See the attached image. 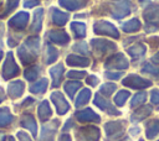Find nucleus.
<instances>
[{
	"label": "nucleus",
	"instance_id": "nucleus-1",
	"mask_svg": "<svg viewBox=\"0 0 159 141\" xmlns=\"http://www.w3.org/2000/svg\"><path fill=\"white\" fill-rule=\"evenodd\" d=\"M39 46H40V38L36 36L30 37L26 40L25 45L19 49V57L21 58L24 64L31 63L35 61L36 54L39 52Z\"/></svg>",
	"mask_w": 159,
	"mask_h": 141
},
{
	"label": "nucleus",
	"instance_id": "nucleus-2",
	"mask_svg": "<svg viewBox=\"0 0 159 141\" xmlns=\"http://www.w3.org/2000/svg\"><path fill=\"white\" fill-rule=\"evenodd\" d=\"M143 17L145 20V31L153 32L159 30V5L150 4L145 7L143 12Z\"/></svg>",
	"mask_w": 159,
	"mask_h": 141
},
{
	"label": "nucleus",
	"instance_id": "nucleus-3",
	"mask_svg": "<svg viewBox=\"0 0 159 141\" xmlns=\"http://www.w3.org/2000/svg\"><path fill=\"white\" fill-rule=\"evenodd\" d=\"M111 15L112 17L119 20L130 14V1L129 0H111Z\"/></svg>",
	"mask_w": 159,
	"mask_h": 141
},
{
	"label": "nucleus",
	"instance_id": "nucleus-4",
	"mask_svg": "<svg viewBox=\"0 0 159 141\" xmlns=\"http://www.w3.org/2000/svg\"><path fill=\"white\" fill-rule=\"evenodd\" d=\"M93 31L97 35H106L113 38H119L118 30L108 21H96L93 25Z\"/></svg>",
	"mask_w": 159,
	"mask_h": 141
},
{
	"label": "nucleus",
	"instance_id": "nucleus-5",
	"mask_svg": "<svg viewBox=\"0 0 159 141\" xmlns=\"http://www.w3.org/2000/svg\"><path fill=\"white\" fill-rule=\"evenodd\" d=\"M91 46H92L93 52L97 56H103L108 52H112L117 47L113 42H109L107 40H102V38H93L91 41Z\"/></svg>",
	"mask_w": 159,
	"mask_h": 141
},
{
	"label": "nucleus",
	"instance_id": "nucleus-6",
	"mask_svg": "<svg viewBox=\"0 0 159 141\" xmlns=\"http://www.w3.org/2000/svg\"><path fill=\"white\" fill-rule=\"evenodd\" d=\"M99 129L96 126H84L81 127L76 132V137L78 141H98L99 140Z\"/></svg>",
	"mask_w": 159,
	"mask_h": 141
},
{
	"label": "nucleus",
	"instance_id": "nucleus-7",
	"mask_svg": "<svg viewBox=\"0 0 159 141\" xmlns=\"http://www.w3.org/2000/svg\"><path fill=\"white\" fill-rule=\"evenodd\" d=\"M104 130L109 141L118 140L124 132V125L120 121H109L104 125Z\"/></svg>",
	"mask_w": 159,
	"mask_h": 141
},
{
	"label": "nucleus",
	"instance_id": "nucleus-8",
	"mask_svg": "<svg viewBox=\"0 0 159 141\" xmlns=\"http://www.w3.org/2000/svg\"><path fill=\"white\" fill-rule=\"evenodd\" d=\"M129 66V62L128 59L125 58V56L123 53H114L112 54L111 57L107 58L106 63H104V67L108 69L111 68H116V69H125L128 68Z\"/></svg>",
	"mask_w": 159,
	"mask_h": 141
},
{
	"label": "nucleus",
	"instance_id": "nucleus-9",
	"mask_svg": "<svg viewBox=\"0 0 159 141\" xmlns=\"http://www.w3.org/2000/svg\"><path fill=\"white\" fill-rule=\"evenodd\" d=\"M123 85L133 88V89H144L152 85V82H149L148 79H144L137 74H129L123 79Z\"/></svg>",
	"mask_w": 159,
	"mask_h": 141
},
{
	"label": "nucleus",
	"instance_id": "nucleus-10",
	"mask_svg": "<svg viewBox=\"0 0 159 141\" xmlns=\"http://www.w3.org/2000/svg\"><path fill=\"white\" fill-rule=\"evenodd\" d=\"M93 103H94L96 106H98L101 110L106 111L107 114H111V115H114V116H117V115L120 114V111H118L107 99H104L101 93H97V94L94 95V101H93Z\"/></svg>",
	"mask_w": 159,
	"mask_h": 141
},
{
	"label": "nucleus",
	"instance_id": "nucleus-11",
	"mask_svg": "<svg viewBox=\"0 0 159 141\" xmlns=\"http://www.w3.org/2000/svg\"><path fill=\"white\" fill-rule=\"evenodd\" d=\"M51 100L53 101V104H55V106H56V109H57V113H58L60 115H63V114H66V113L70 110V104L66 101V99H65V96L62 95V93H60V92H53V93L51 94Z\"/></svg>",
	"mask_w": 159,
	"mask_h": 141
},
{
	"label": "nucleus",
	"instance_id": "nucleus-12",
	"mask_svg": "<svg viewBox=\"0 0 159 141\" xmlns=\"http://www.w3.org/2000/svg\"><path fill=\"white\" fill-rule=\"evenodd\" d=\"M57 127H58V120H53V121L43 125L40 140L41 141H53V137H55Z\"/></svg>",
	"mask_w": 159,
	"mask_h": 141
},
{
	"label": "nucleus",
	"instance_id": "nucleus-13",
	"mask_svg": "<svg viewBox=\"0 0 159 141\" xmlns=\"http://www.w3.org/2000/svg\"><path fill=\"white\" fill-rule=\"evenodd\" d=\"M76 118L82 121V122H98L101 120L99 115H97L92 109L87 108L84 110H81V111H77L76 113Z\"/></svg>",
	"mask_w": 159,
	"mask_h": 141
},
{
	"label": "nucleus",
	"instance_id": "nucleus-14",
	"mask_svg": "<svg viewBox=\"0 0 159 141\" xmlns=\"http://www.w3.org/2000/svg\"><path fill=\"white\" fill-rule=\"evenodd\" d=\"M17 73H19V68H17V66H16L15 62H14L12 54L9 53V54H7V59H6V62H5V66H4V77H5L6 79H9V78L16 75Z\"/></svg>",
	"mask_w": 159,
	"mask_h": 141
},
{
	"label": "nucleus",
	"instance_id": "nucleus-15",
	"mask_svg": "<svg viewBox=\"0 0 159 141\" xmlns=\"http://www.w3.org/2000/svg\"><path fill=\"white\" fill-rule=\"evenodd\" d=\"M48 38L58 45H66L70 42V36L63 31V30H52L48 32Z\"/></svg>",
	"mask_w": 159,
	"mask_h": 141
},
{
	"label": "nucleus",
	"instance_id": "nucleus-16",
	"mask_svg": "<svg viewBox=\"0 0 159 141\" xmlns=\"http://www.w3.org/2000/svg\"><path fill=\"white\" fill-rule=\"evenodd\" d=\"M152 113V106L150 105H144V106H140L130 116V121L132 122H138L145 118H148Z\"/></svg>",
	"mask_w": 159,
	"mask_h": 141
},
{
	"label": "nucleus",
	"instance_id": "nucleus-17",
	"mask_svg": "<svg viewBox=\"0 0 159 141\" xmlns=\"http://www.w3.org/2000/svg\"><path fill=\"white\" fill-rule=\"evenodd\" d=\"M66 62H67L68 66H73V67H87V66H89V59L87 57L76 56V54L67 56Z\"/></svg>",
	"mask_w": 159,
	"mask_h": 141
},
{
	"label": "nucleus",
	"instance_id": "nucleus-18",
	"mask_svg": "<svg viewBox=\"0 0 159 141\" xmlns=\"http://www.w3.org/2000/svg\"><path fill=\"white\" fill-rule=\"evenodd\" d=\"M60 5L70 11H75L78 9H82L86 6L87 0H58Z\"/></svg>",
	"mask_w": 159,
	"mask_h": 141
},
{
	"label": "nucleus",
	"instance_id": "nucleus-19",
	"mask_svg": "<svg viewBox=\"0 0 159 141\" xmlns=\"http://www.w3.org/2000/svg\"><path fill=\"white\" fill-rule=\"evenodd\" d=\"M51 77H52V87H58L61 80H62V74H63V64L58 63L56 66H53L50 69Z\"/></svg>",
	"mask_w": 159,
	"mask_h": 141
},
{
	"label": "nucleus",
	"instance_id": "nucleus-20",
	"mask_svg": "<svg viewBox=\"0 0 159 141\" xmlns=\"http://www.w3.org/2000/svg\"><path fill=\"white\" fill-rule=\"evenodd\" d=\"M52 22L57 26H63L68 20V14L60 11L58 9H52Z\"/></svg>",
	"mask_w": 159,
	"mask_h": 141
},
{
	"label": "nucleus",
	"instance_id": "nucleus-21",
	"mask_svg": "<svg viewBox=\"0 0 159 141\" xmlns=\"http://www.w3.org/2000/svg\"><path fill=\"white\" fill-rule=\"evenodd\" d=\"M27 20H29V14L27 12H20L10 20V25L16 27V28H24L26 26Z\"/></svg>",
	"mask_w": 159,
	"mask_h": 141
},
{
	"label": "nucleus",
	"instance_id": "nucleus-22",
	"mask_svg": "<svg viewBox=\"0 0 159 141\" xmlns=\"http://www.w3.org/2000/svg\"><path fill=\"white\" fill-rule=\"evenodd\" d=\"M21 125H22L25 129L30 130V131L32 132V135H34V136H36L37 126H36V121H35V119L32 118V115H30V114L24 115V116H22V119H21Z\"/></svg>",
	"mask_w": 159,
	"mask_h": 141
},
{
	"label": "nucleus",
	"instance_id": "nucleus-23",
	"mask_svg": "<svg viewBox=\"0 0 159 141\" xmlns=\"http://www.w3.org/2000/svg\"><path fill=\"white\" fill-rule=\"evenodd\" d=\"M145 52H147V47L143 43H137L128 48V53L132 58H140L145 54Z\"/></svg>",
	"mask_w": 159,
	"mask_h": 141
},
{
	"label": "nucleus",
	"instance_id": "nucleus-24",
	"mask_svg": "<svg viewBox=\"0 0 159 141\" xmlns=\"http://www.w3.org/2000/svg\"><path fill=\"white\" fill-rule=\"evenodd\" d=\"M7 90H9V94L11 98H19L24 92V83L20 80L12 82V83H10Z\"/></svg>",
	"mask_w": 159,
	"mask_h": 141
},
{
	"label": "nucleus",
	"instance_id": "nucleus-25",
	"mask_svg": "<svg viewBox=\"0 0 159 141\" xmlns=\"http://www.w3.org/2000/svg\"><path fill=\"white\" fill-rule=\"evenodd\" d=\"M51 114H52V110L50 108L48 101H46V100L42 101L40 104V106H39V118H40V120L41 121H46L51 116Z\"/></svg>",
	"mask_w": 159,
	"mask_h": 141
},
{
	"label": "nucleus",
	"instance_id": "nucleus-26",
	"mask_svg": "<svg viewBox=\"0 0 159 141\" xmlns=\"http://www.w3.org/2000/svg\"><path fill=\"white\" fill-rule=\"evenodd\" d=\"M159 134V120H152L150 122L147 124V131L145 135L149 140L154 139Z\"/></svg>",
	"mask_w": 159,
	"mask_h": 141
},
{
	"label": "nucleus",
	"instance_id": "nucleus-27",
	"mask_svg": "<svg viewBox=\"0 0 159 141\" xmlns=\"http://www.w3.org/2000/svg\"><path fill=\"white\" fill-rule=\"evenodd\" d=\"M140 26L142 25H140V21L138 19H132V20H129L122 25V30L124 32H135L140 28Z\"/></svg>",
	"mask_w": 159,
	"mask_h": 141
},
{
	"label": "nucleus",
	"instance_id": "nucleus-28",
	"mask_svg": "<svg viewBox=\"0 0 159 141\" xmlns=\"http://www.w3.org/2000/svg\"><path fill=\"white\" fill-rule=\"evenodd\" d=\"M71 30L73 31V33L77 38H83L86 36V25L82 22H72Z\"/></svg>",
	"mask_w": 159,
	"mask_h": 141
},
{
	"label": "nucleus",
	"instance_id": "nucleus-29",
	"mask_svg": "<svg viewBox=\"0 0 159 141\" xmlns=\"http://www.w3.org/2000/svg\"><path fill=\"white\" fill-rule=\"evenodd\" d=\"M89 99H91V90L89 89H82L80 92V95L76 99V106L78 108V106L84 105Z\"/></svg>",
	"mask_w": 159,
	"mask_h": 141
},
{
	"label": "nucleus",
	"instance_id": "nucleus-30",
	"mask_svg": "<svg viewBox=\"0 0 159 141\" xmlns=\"http://www.w3.org/2000/svg\"><path fill=\"white\" fill-rule=\"evenodd\" d=\"M81 82H67L66 84H65V92L67 93V95L72 99L73 98V95H75V93L77 92V89H80L81 88Z\"/></svg>",
	"mask_w": 159,
	"mask_h": 141
},
{
	"label": "nucleus",
	"instance_id": "nucleus-31",
	"mask_svg": "<svg viewBox=\"0 0 159 141\" xmlns=\"http://www.w3.org/2000/svg\"><path fill=\"white\" fill-rule=\"evenodd\" d=\"M42 14H43V10L42 9H39L35 11V16H34V24H32V31L37 32L41 30V22H42Z\"/></svg>",
	"mask_w": 159,
	"mask_h": 141
},
{
	"label": "nucleus",
	"instance_id": "nucleus-32",
	"mask_svg": "<svg viewBox=\"0 0 159 141\" xmlns=\"http://www.w3.org/2000/svg\"><path fill=\"white\" fill-rule=\"evenodd\" d=\"M47 84H48L47 83V79L46 78H42L41 80H39L35 84H32L30 87V90L32 93H43L46 90V88H47Z\"/></svg>",
	"mask_w": 159,
	"mask_h": 141
},
{
	"label": "nucleus",
	"instance_id": "nucleus-33",
	"mask_svg": "<svg viewBox=\"0 0 159 141\" xmlns=\"http://www.w3.org/2000/svg\"><path fill=\"white\" fill-rule=\"evenodd\" d=\"M143 73L154 75V77H159V64H154V63H147L143 66L142 68Z\"/></svg>",
	"mask_w": 159,
	"mask_h": 141
},
{
	"label": "nucleus",
	"instance_id": "nucleus-34",
	"mask_svg": "<svg viewBox=\"0 0 159 141\" xmlns=\"http://www.w3.org/2000/svg\"><path fill=\"white\" fill-rule=\"evenodd\" d=\"M58 57V52L57 49L53 47V46H50L47 45V48H46V63H53Z\"/></svg>",
	"mask_w": 159,
	"mask_h": 141
},
{
	"label": "nucleus",
	"instance_id": "nucleus-35",
	"mask_svg": "<svg viewBox=\"0 0 159 141\" xmlns=\"http://www.w3.org/2000/svg\"><path fill=\"white\" fill-rule=\"evenodd\" d=\"M116 89H117V85H116L114 83H106V84L101 85V88H99V93H101L102 95L111 96Z\"/></svg>",
	"mask_w": 159,
	"mask_h": 141
},
{
	"label": "nucleus",
	"instance_id": "nucleus-36",
	"mask_svg": "<svg viewBox=\"0 0 159 141\" xmlns=\"http://www.w3.org/2000/svg\"><path fill=\"white\" fill-rule=\"evenodd\" d=\"M145 98H147V93L145 92H140L138 94H135L130 101V108H137L139 105H142L144 101H145Z\"/></svg>",
	"mask_w": 159,
	"mask_h": 141
},
{
	"label": "nucleus",
	"instance_id": "nucleus-37",
	"mask_svg": "<svg viewBox=\"0 0 159 141\" xmlns=\"http://www.w3.org/2000/svg\"><path fill=\"white\" fill-rule=\"evenodd\" d=\"M129 96V92L128 90H119L117 93V95L114 96V103L118 105V106H123L125 100L128 99Z\"/></svg>",
	"mask_w": 159,
	"mask_h": 141
},
{
	"label": "nucleus",
	"instance_id": "nucleus-38",
	"mask_svg": "<svg viewBox=\"0 0 159 141\" xmlns=\"http://www.w3.org/2000/svg\"><path fill=\"white\" fill-rule=\"evenodd\" d=\"M12 120V116L11 114L9 113L7 109H1L0 110V126H6L11 122Z\"/></svg>",
	"mask_w": 159,
	"mask_h": 141
},
{
	"label": "nucleus",
	"instance_id": "nucleus-39",
	"mask_svg": "<svg viewBox=\"0 0 159 141\" xmlns=\"http://www.w3.org/2000/svg\"><path fill=\"white\" fill-rule=\"evenodd\" d=\"M39 70H40V68H39L37 66L30 67V68L26 69V72H25V78L29 79V80H35L36 77L39 75Z\"/></svg>",
	"mask_w": 159,
	"mask_h": 141
},
{
	"label": "nucleus",
	"instance_id": "nucleus-40",
	"mask_svg": "<svg viewBox=\"0 0 159 141\" xmlns=\"http://www.w3.org/2000/svg\"><path fill=\"white\" fill-rule=\"evenodd\" d=\"M73 51H75V52L83 53V54H87V53H88L87 43H86V42H77V43L73 46Z\"/></svg>",
	"mask_w": 159,
	"mask_h": 141
},
{
	"label": "nucleus",
	"instance_id": "nucleus-41",
	"mask_svg": "<svg viewBox=\"0 0 159 141\" xmlns=\"http://www.w3.org/2000/svg\"><path fill=\"white\" fill-rule=\"evenodd\" d=\"M67 77L71 79H81L86 77V72H80V70H70L67 73Z\"/></svg>",
	"mask_w": 159,
	"mask_h": 141
},
{
	"label": "nucleus",
	"instance_id": "nucleus-42",
	"mask_svg": "<svg viewBox=\"0 0 159 141\" xmlns=\"http://www.w3.org/2000/svg\"><path fill=\"white\" fill-rule=\"evenodd\" d=\"M104 75H106V78H108V79L117 80V79H119V78L123 75V72H106Z\"/></svg>",
	"mask_w": 159,
	"mask_h": 141
},
{
	"label": "nucleus",
	"instance_id": "nucleus-43",
	"mask_svg": "<svg viewBox=\"0 0 159 141\" xmlns=\"http://www.w3.org/2000/svg\"><path fill=\"white\" fill-rule=\"evenodd\" d=\"M150 100H152V103H153V104H159V90H158V89L152 90Z\"/></svg>",
	"mask_w": 159,
	"mask_h": 141
},
{
	"label": "nucleus",
	"instance_id": "nucleus-44",
	"mask_svg": "<svg viewBox=\"0 0 159 141\" xmlns=\"http://www.w3.org/2000/svg\"><path fill=\"white\" fill-rule=\"evenodd\" d=\"M17 137H19L20 141H32V140L30 139V136H29L26 132H24V131H19V132H17Z\"/></svg>",
	"mask_w": 159,
	"mask_h": 141
},
{
	"label": "nucleus",
	"instance_id": "nucleus-45",
	"mask_svg": "<svg viewBox=\"0 0 159 141\" xmlns=\"http://www.w3.org/2000/svg\"><path fill=\"white\" fill-rule=\"evenodd\" d=\"M87 83H88L91 87H96V85L98 84V78L94 77V75H89V77L87 78Z\"/></svg>",
	"mask_w": 159,
	"mask_h": 141
},
{
	"label": "nucleus",
	"instance_id": "nucleus-46",
	"mask_svg": "<svg viewBox=\"0 0 159 141\" xmlns=\"http://www.w3.org/2000/svg\"><path fill=\"white\" fill-rule=\"evenodd\" d=\"M37 4H39V0H26L25 1V6L26 7H32V6L37 5Z\"/></svg>",
	"mask_w": 159,
	"mask_h": 141
},
{
	"label": "nucleus",
	"instance_id": "nucleus-47",
	"mask_svg": "<svg viewBox=\"0 0 159 141\" xmlns=\"http://www.w3.org/2000/svg\"><path fill=\"white\" fill-rule=\"evenodd\" d=\"M19 0H7V10H12L17 5Z\"/></svg>",
	"mask_w": 159,
	"mask_h": 141
},
{
	"label": "nucleus",
	"instance_id": "nucleus-48",
	"mask_svg": "<svg viewBox=\"0 0 159 141\" xmlns=\"http://www.w3.org/2000/svg\"><path fill=\"white\" fill-rule=\"evenodd\" d=\"M72 126H73V121H72L71 119H68V120H67V122H66V125L63 126V129H62V130H63V131H67V130H68V129H71Z\"/></svg>",
	"mask_w": 159,
	"mask_h": 141
},
{
	"label": "nucleus",
	"instance_id": "nucleus-49",
	"mask_svg": "<svg viewBox=\"0 0 159 141\" xmlns=\"http://www.w3.org/2000/svg\"><path fill=\"white\" fill-rule=\"evenodd\" d=\"M58 141H72V140H71V136H70L68 134H62V135L60 136Z\"/></svg>",
	"mask_w": 159,
	"mask_h": 141
},
{
	"label": "nucleus",
	"instance_id": "nucleus-50",
	"mask_svg": "<svg viewBox=\"0 0 159 141\" xmlns=\"http://www.w3.org/2000/svg\"><path fill=\"white\" fill-rule=\"evenodd\" d=\"M152 61L159 64V52H158V53H155V54H154V56L152 57Z\"/></svg>",
	"mask_w": 159,
	"mask_h": 141
},
{
	"label": "nucleus",
	"instance_id": "nucleus-51",
	"mask_svg": "<svg viewBox=\"0 0 159 141\" xmlns=\"http://www.w3.org/2000/svg\"><path fill=\"white\" fill-rule=\"evenodd\" d=\"M138 131H139V129H138V127H133V129H130V134H132V135H137V134H138Z\"/></svg>",
	"mask_w": 159,
	"mask_h": 141
},
{
	"label": "nucleus",
	"instance_id": "nucleus-52",
	"mask_svg": "<svg viewBox=\"0 0 159 141\" xmlns=\"http://www.w3.org/2000/svg\"><path fill=\"white\" fill-rule=\"evenodd\" d=\"M2 98H4V94H2V93H0V101L2 100Z\"/></svg>",
	"mask_w": 159,
	"mask_h": 141
},
{
	"label": "nucleus",
	"instance_id": "nucleus-53",
	"mask_svg": "<svg viewBox=\"0 0 159 141\" xmlns=\"http://www.w3.org/2000/svg\"><path fill=\"white\" fill-rule=\"evenodd\" d=\"M9 141H14V139H12V137H10V139H9Z\"/></svg>",
	"mask_w": 159,
	"mask_h": 141
},
{
	"label": "nucleus",
	"instance_id": "nucleus-54",
	"mask_svg": "<svg viewBox=\"0 0 159 141\" xmlns=\"http://www.w3.org/2000/svg\"><path fill=\"white\" fill-rule=\"evenodd\" d=\"M123 141H129V139H124V140H123Z\"/></svg>",
	"mask_w": 159,
	"mask_h": 141
},
{
	"label": "nucleus",
	"instance_id": "nucleus-55",
	"mask_svg": "<svg viewBox=\"0 0 159 141\" xmlns=\"http://www.w3.org/2000/svg\"><path fill=\"white\" fill-rule=\"evenodd\" d=\"M1 56H2V53H1V52H0V58H1Z\"/></svg>",
	"mask_w": 159,
	"mask_h": 141
},
{
	"label": "nucleus",
	"instance_id": "nucleus-56",
	"mask_svg": "<svg viewBox=\"0 0 159 141\" xmlns=\"http://www.w3.org/2000/svg\"><path fill=\"white\" fill-rule=\"evenodd\" d=\"M158 141H159V140H158Z\"/></svg>",
	"mask_w": 159,
	"mask_h": 141
}]
</instances>
